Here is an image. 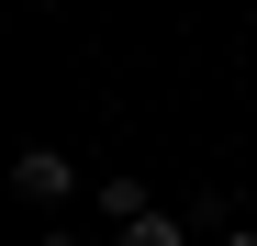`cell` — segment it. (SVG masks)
Returning a JSON list of instances; mask_svg holds the SVG:
<instances>
[{
	"label": "cell",
	"instance_id": "obj_2",
	"mask_svg": "<svg viewBox=\"0 0 257 246\" xmlns=\"http://www.w3.org/2000/svg\"><path fill=\"white\" fill-rule=\"evenodd\" d=\"M90 201H101V224H135V213H157V201H146V179H135V168H112V179H101Z\"/></svg>",
	"mask_w": 257,
	"mask_h": 246
},
{
	"label": "cell",
	"instance_id": "obj_1",
	"mask_svg": "<svg viewBox=\"0 0 257 246\" xmlns=\"http://www.w3.org/2000/svg\"><path fill=\"white\" fill-rule=\"evenodd\" d=\"M12 190H23V201H67V190H78V157H67V146H12Z\"/></svg>",
	"mask_w": 257,
	"mask_h": 246
},
{
	"label": "cell",
	"instance_id": "obj_3",
	"mask_svg": "<svg viewBox=\"0 0 257 246\" xmlns=\"http://www.w3.org/2000/svg\"><path fill=\"white\" fill-rule=\"evenodd\" d=\"M123 246H190V224H179V213H135V224H123Z\"/></svg>",
	"mask_w": 257,
	"mask_h": 246
},
{
	"label": "cell",
	"instance_id": "obj_4",
	"mask_svg": "<svg viewBox=\"0 0 257 246\" xmlns=\"http://www.w3.org/2000/svg\"><path fill=\"white\" fill-rule=\"evenodd\" d=\"M45 246H90V235H45Z\"/></svg>",
	"mask_w": 257,
	"mask_h": 246
},
{
	"label": "cell",
	"instance_id": "obj_5",
	"mask_svg": "<svg viewBox=\"0 0 257 246\" xmlns=\"http://www.w3.org/2000/svg\"><path fill=\"white\" fill-rule=\"evenodd\" d=\"M224 246H257V224H246V235H224Z\"/></svg>",
	"mask_w": 257,
	"mask_h": 246
}]
</instances>
